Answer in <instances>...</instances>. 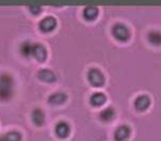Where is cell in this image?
<instances>
[{
	"mask_svg": "<svg viewBox=\"0 0 161 141\" xmlns=\"http://www.w3.org/2000/svg\"><path fill=\"white\" fill-rule=\"evenodd\" d=\"M14 94V79L9 73L0 75V99L8 101Z\"/></svg>",
	"mask_w": 161,
	"mask_h": 141,
	"instance_id": "1",
	"label": "cell"
},
{
	"mask_svg": "<svg viewBox=\"0 0 161 141\" xmlns=\"http://www.w3.org/2000/svg\"><path fill=\"white\" fill-rule=\"evenodd\" d=\"M111 33L114 35V38L116 40L120 41V42H126L130 38V33L128 27L125 24H121V23H117L112 26Z\"/></svg>",
	"mask_w": 161,
	"mask_h": 141,
	"instance_id": "2",
	"label": "cell"
},
{
	"mask_svg": "<svg viewBox=\"0 0 161 141\" xmlns=\"http://www.w3.org/2000/svg\"><path fill=\"white\" fill-rule=\"evenodd\" d=\"M87 79L91 83V85L94 87H101L104 85V76L103 73L100 71L99 69H95V68H92L87 71Z\"/></svg>",
	"mask_w": 161,
	"mask_h": 141,
	"instance_id": "3",
	"label": "cell"
},
{
	"mask_svg": "<svg viewBox=\"0 0 161 141\" xmlns=\"http://www.w3.org/2000/svg\"><path fill=\"white\" fill-rule=\"evenodd\" d=\"M39 27H40V31L43 33H50L52 32L53 29L57 27V19L52 16L49 17H46L41 20L40 24H39Z\"/></svg>",
	"mask_w": 161,
	"mask_h": 141,
	"instance_id": "4",
	"label": "cell"
},
{
	"mask_svg": "<svg viewBox=\"0 0 161 141\" xmlns=\"http://www.w3.org/2000/svg\"><path fill=\"white\" fill-rule=\"evenodd\" d=\"M47 55H48L47 49L42 44L40 43L33 44V46H32V57L35 60H37L39 62H43V61H46Z\"/></svg>",
	"mask_w": 161,
	"mask_h": 141,
	"instance_id": "5",
	"label": "cell"
},
{
	"mask_svg": "<svg viewBox=\"0 0 161 141\" xmlns=\"http://www.w3.org/2000/svg\"><path fill=\"white\" fill-rule=\"evenodd\" d=\"M55 132L58 138L65 139V138H67L69 135V133H70V127H69V124L67 123V122L60 121V122H58L57 125H56Z\"/></svg>",
	"mask_w": 161,
	"mask_h": 141,
	"instance_id": "6",
	"label": "cell"
},
{
	"mask_svg": "<svg viewBox=\"0 0 161 141\" xmlns=\"http://www.w3.org/2000/svg\"><path fill=\"white\" fill-rule=\"evenodd\" d=\"M130 135V128L128 125H121L115 132L116 141H126Z\"/></svg>",
	"mask_w": 161,
	"mask_h": 141,
	"instance_id": "7",
	"label": "cell"
},
{
	"mask_svg": "<svg viewBox=\"0 0 161 141\" xmlns=\"http://www.w3.org/2000/svg\"><path fill=\"white\" fill-rule=\"evenodd\" d=\"M151 104V99L147 95H140L134 102V105H135V108L137 111H145L147 107L150 106Z\"/></svg>",
	"mask_w": 161,
	"mask_h": 141,
	"instance_id": "8",
	"label": "cell"
},
{
	"mask_svg": "<svg viewBox=\"0 0 161 141\" xmlns=\"http://www.w3.org/2000/svg\"><path fill=\"white\" fill-rule=\"evenodd\" d=\"M37 78L44 83H53L56 81V75L49 69H41L37 73Z\"/></svg>",
	"mask_w": 161,
	"mask_h": 141,
	"instance_id": "9",
	"label": "cell"
},
{
	"mask_svg": "<svg viewBox=\"0 0 161 141\" xmlns=\"http://www.w3.org/2000/svg\"><path fill=\"white\" fill-rule=\"evenodd\" d=\"M44 120H46V115L41 108H34L32 111V121L35 125L41 127L44 123Z\"/></svg>",
	"mask_w": 161,
	"mask_h": 141,
	"instance_id": "10",
	"label": "cell"
},
{
	"mask_svg": "<svg viewBox=\"0 0 161 141\" xmlns=\"http://www.w3.org/2000/svg\"><path fill=\"white\" fill-rule=\"evenodd\" d=\"M106 101H107L106 95L101 92L92 94V96L90 98V103L92 104L93 106H101V105H103L106 103Z\"/></svg>",
	"mask_w": 161,
	"mask_h": 141,
	"instance_id": "11",
	"label": "cell"
},
{
	"mask_svg": "<svg viewBox=\"0 0 161 141\" xmlns=\"http://www.w3.org/2000/svg\"><path fill=\"white\" fill-rule=\"evenodd\" d=\"M67 99V95L65 93H55V94H52L50 95L49 97V103L52 104V105H61L63 103H65Z\"/></svg>",
	"mask_w": 161,
	"mask_h": 141,
	"instance_id": "12",
	"label": "cell"
},
{
	"mask_svg": "<svg viewBox=\"0 0 161 141\" xmlns=\"http://www.w3.org/2000/svg\"><path fill=\"white\" fill-rule=\"evenodd\" d=\"M99 9L97 7H86L83 10V17L86 20H94L95 18L98 17Z\"/></svg>",
	"mask_w": 161,
	"mask_h": 141,
	"instance_id": "13",
	"label": "cell"
},
{
	"mask_svg": "<svg viewBox=\"0 0 161 141\" xmlns=\"http://www.w3.org/2000/svg\"><path fill=\"white\" fill-rule=\"evenodd\" d=\"M32 46H33V44H32L30 41H25V42H23L19 46L20 54L23 55V57H25V58L31 57L32 55Z\"/></svg>",
	"mask_w": 161,
	"mask_h": 141,
	"instance_id": "14",
	"label": "cell"
},
{
	"mask_svg": "<svg viewBox=\"0 0 161 141\" xmlns=\"http://www.w3.org/2000/svg\"><path fill=\"white\" fill-rule=\"evenodd\" d=\"M147 40L152 45H161V32L152 31L147 34Z\"/></svg>",
	"mask_w": 161,
	"mask_h": 141,
	"instance_id": "15",
	"label": "cell"
},
{
	"mask_svg": "<svg viewBox=\"0 0 161 141\" xmlns=\"http://www.w3.org/2000/svg\"><path fill=\"white\" fill-rule=\"evenodd\" d=\"M115 115H116L115 109L112 108V107H108V108L103 109V111L100 113V118L104 122H109L115 118Z\"/></svg>",
	"mask_w": 161,
	"mask_h": 141,
	"instance_id": "16",
	"label": "cell"
},
{
	"mask_svg": "<svg viewBox=\"0 0 161 141\" xmlns=\"http://www.w3.org/2000/svg\"><path fill=\"white\" fill-rule=\"evenodd\" d=\"M3 141H22V134L17 131H10L1 137Z\"/></svg>",
	"mask_w": 161,
	"mask_h": 141,
	"instance_id": "17",
	"label": "cell"
},
{
	"mask_svg": "<svg viewBox=\"0 0 161 141\" xmlns=\"http://www.w3.org/2000/svg\"><path fill=\"white\" fill-rule=\"evenodd\" d=\"M29 10L32 13L33 15H39L41 12H42V8L40 6H30Z\"/></svg>",
	"mask_w": 161,
	"mask_h": 141,
	"instance_id": "18",
	"label": "cell"
},
{
	"mask_svg": "<svg viewBox=\"0 0 161 141\" xmlns=\"http://www.w3.org/2000/svg\"><path fill=\"white\" fill-rule=\"evenodd\" d=\"M0 141H3V140H1V137H0Z\"/></svg>",
	"mask_w": 161,
	"mask_h": 141,
	"instance_id": "19",
	"label": "cell"
}]
</instances>
